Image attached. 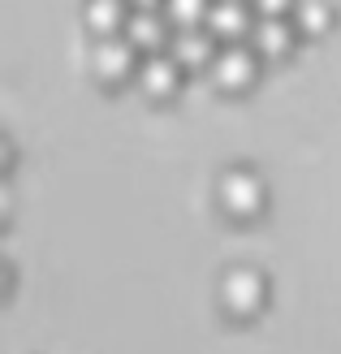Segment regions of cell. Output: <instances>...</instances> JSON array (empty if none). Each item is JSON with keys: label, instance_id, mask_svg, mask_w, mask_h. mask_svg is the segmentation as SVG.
Here are the masks:
<instances>
[{"label": "cell", "instance_id": "obj_4", "mask_svg": "<svg viewBox=\"0 0 341 354\" xmlns=\"http://www.w3.org/2000/svg\"><path fill=\"white\" fill-rule=\"evenodd\" d=\"M246 69H250V57H246L242 48H225L221 52V78L238 82V78H246Z\"/></svg>", "mask_w": 341, "mask_h": 354}, {"label": "cell", "instance_id": "obj_11", "mask_svg": "<svg viewBox=\"0 0 341 354\" xmlns=\"http://www.w3.org/2000/svg\"><path fill=\"white\" fill-rule=\"evenodd\" d=\"M250 186H255L250 177H229V194H233V199H250V194H255Z\"/></svg>", "mask_w": 341, "mask_h": 354}, {"label": "cell", "instance_id": "obj_12", "mask_svg": "<svg viewBox=\"0 0 341 354\" xmlns=\"http://www.w3.org/2000/svg\"><path fill=\"white\" fill-rule=\"evenodd\" d=\"M281 5H285V0H259V9H264V13H277Z\"/></svg>", "mask_w": 341, "mask_h": 354}, {"label": "cell", "instance_id": "obj_5", "mask_svg": "<svg viewBox=\"0 0 341 354\" xmlns=\"http://www.w3.org/2000/svg\"><path fill=\"white\" fill-rule=\"evenodd\" d=\"M255 35H259V44H264V48H285V39H290V30H285V22H281L277 13H268Z\"/></svg>", "mask_w": 341, "mask_h": 354}, {"label": "cell", "instance_id": "obj_9", "mask_svg": "<svg viewBox=\"0 0 341 354\" xmlns=\"http://www.w3.org/2000/svg\"><path fill=\"white\" fill-rule=\"evenodd\" d=\"M298 22H307V26L324 22V5L320 0H298Z\"/></svg>", "mask_w": 341, "mask_h": 354}, {"label": "cell", "instance_id": "obj_3", "mask_svg": "<svg viewBox=\"0 0 341 354\" xmlns=\"http://www.w3.org/2000/svg\"><path fill=\"white\" fill-rule=\"evenodd\" d=\"M173 52H177V57H186V61H199L203 52H208V35H203L199 26H186V30L173 39Z\"/></svg>", "mask_w": 341, "mask_h": 354}, {"label": "cell", "instance_id": "obj_7", "mask_svg": "<svg viewBox=\"0 0 341 354\" xmlns=\"http://www.w3.org/2000/svg\"><path fill=\"white\" fill-rule=\"evenodd\" d=\"M86 13H91L95 26H113L121 13V0H86Z\"/></svg>", "mask_w": 341, "mask_h": 354}, {"label": "cell", "instance_id": "obj_10", "mask_svg": "<svg viewBox=\"0 0 341 354\" xmlns=\"http://www.w3.org/2000/svg\"><path fill=\"white\" fill-rule=\"evenodd\" d=\"M169 13H177V17H186V22H190L194 13H203V0H169Z\"/></svg>", "mask_w": 341, "mask_h": 354}, {"label": "cell", "instance_id": "obj_1", "mask_svg": "<svg viewBox=\"0 0 341 354\" xmlns=\"http://www.w3.org/2000/svg\"><path fill=\"white\" fill-rule=\"evenodd\" d=\"M125 61H130V44H125V39H117V35L100 39V48H95V65H100V69L117 74V69H125Z\"/></svg>", "mask_w": 341, "mask_h": 354}, {"label": "cell", "instance_id": "obj_8", "mask_svg": "<svg viewBox=\"0 0 341 354\" xmlns=\"http://www.w3.org/2000/svg\"><path fill=\"white\" fill-rule=\"evenodd\" d=\"M142 78H147L151 86H169L173 82V61L169 57H151L147 69H142Z\"/></svg>", "mask_w": 341, "mask_h": 354}, {"label": "cell", "instance_id": "obj_6", "mask_svg": "<svg viewBox=\"0 0 341 354\" xmlns=\"http://www.w3.org/2000/svg\"><path fill=\"white\" fill-rule=\"evenodd\" d=\"M130 35H134V39H142V44L160 39V17H156V13H147V9L130 13Z\"/></svg>", "mask_w": 341, "mask_h": 354}, {"label": "cell", "instance_id": "obj_2", "mask_svg": "<svg viewBox=\"0 0 341 354\" xmlns=\"http://www.w3.org/2000/svg\"><path fill=\"white\" fill-rule=\"evenodd\" d=\"M208 22L221 30H238L246 22V5L242 0H216V5H208Z\"/></svg>", "mask_w": 341, "mask_h": 354}]
</instances>
